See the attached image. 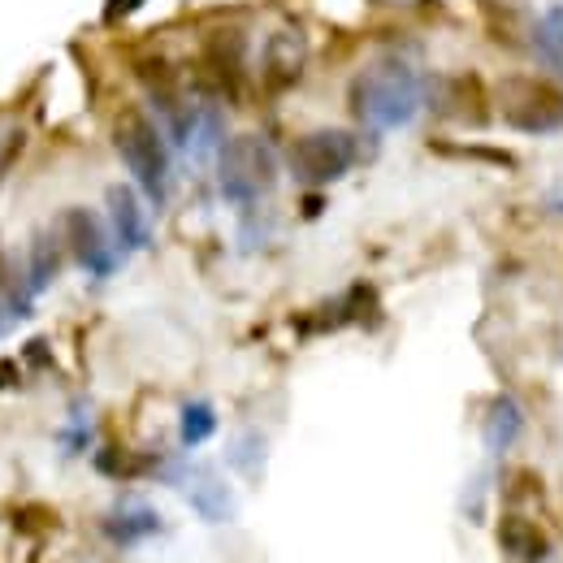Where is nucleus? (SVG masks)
<instances>
[{
  "instance_id": "obj_1",
  "label": "nucleus",
  "mask_w": 563,
  "mask_h": 563,
  "mask_svg": "<svg viewBox=\"0 0 563 563\" xmlns=\"http://www.w3.org/2000/svg\"><path fill=\"white\" fill-rule=\"evenodd\" d=\"M352 109L360 122L390 131L417 118L421 109V78L404 57H377L368 70L355 78Z\"/></svg>"
},
{
  "instance_id": "obj_2",
  "label": "nucleus",
  "mask_w": 563,
  "mask_h": 563,
  "mask_svg": "<svg viewBox=\"0 0 563 563\" xmlns=\"http://www.w3.org/2000/svg\"><path fill=\"white\" fill-rule=\"evenodd\" d=\"M498 118L520 135H560L563 131V87L538 74H511L494 91Z\"/></svg>"
},
{
  "instance_id": "obj_3",
  "label": "nucleus",
  "mask_w": 563,
  "mask_h": 563,
  "mask_svg": "<svg viewBox=\"0 0 563 563\" xmlns=\"http://www.w3.org/2000/svg\"><path fill=\"white\" fill-rule=\"evenodd\" d=\"M217 178H221V191H225L230 205H252V200H261L274 187L278 161H274L269 143L261 140V135H234L221 147Z\"/></svg>"
},
{
  "instance_id": "obj_4",
  "label": "nucleus",
  "mask_w": 563,
  "mask_h": 563,
  "mask_svg": "<svg viewBox=\"0 0 563 563\" xmlns=\"http://www.w3.org/2000/svg\"><path fill=\"white\" fill-rule=\"evenodd\" d=\"M113 143H118L126 169L135 174V183H140L152 200H161L165 196L169 156H165V143L156 135V126L143 118L140 109H122L118 122H113Z\"/></svg>"
},
{
  "instance_id": "obj_5",
  "label": "nucleus",
  "mask_w": 563,
  "mask_h": 563,
  "mask_svg": "<svg viewBox=\"0 0 563 563\" xmlns=\"http://www.w3.org/2000/svg\"><path fill=\"white\" fill-rule=\"evenodd\" d=\"M355 156H360V147L347 131H312V135L290 143V174L303 187H325L352 169Z\"/></svg>"
},
{
  "instance_id": "obj_6",
  "label": "nucleus",
  "mask_w": 563,
  "mask_h": 563,
  "mask_svg": "<svg viewBox=\"0 0 563 563\" xmlns=\"http://www.w3.org/2000/svg\"><path fill=\"white\" fill-rule=\"evenodd\" d=\"M66 239H70V252L78 256V265H87V269H96V274H109V269H113L104 230H100V221L87 209L66 212Z\"/></svg>"
},
{
  "instance_id": "obj_7",
  "label": "nucleus",
  "mask_w": 563,
  "mask_h": 563,
  "mask_svg": "<svg viewBox=\"0 0 563 563\" xmlns=\"http://www.w3.org/2000/svg\"><path fill=\"white\" fill-rule=\"evenodd\" d=\"M265 82H269V91H286L299 70H303V44L290 35V31H282L269 40V48H265Z\"/></svg>"
},
{
  "instance_id": "obj_8",
  "label": "nucleus",
  "mask_w": 563,
  "mask_h": 563,
  "mask_svg": "<svg viewBox=\"0 0 563 563\" xmlns=\"http://www.w3.org/2000/svg\"><path fill=\"white\" fill-rule=\"evenodd\" d=\"M498 542H503V551H507L511 560H520V563H542L551 555L547 533H542L533 520H525V516H507L503 529H498Z\"/></svg>"
},
{
  "instance_id": "obj_9",
  "label": "nucleus",
  "mask_w": 563,
  "mask_h": 563,
  "mask_svg": "<svg viewBox=\"0 0 563 563\" xmlns=\"http://www.w3.org/2000/svg\"><path fill=\"white\" fill-rule=\"evenodd\" d=\"M161 529V516L152 511V507H143V503H126V507H118L113 516H104V533L118 542V547H135L143 538H152Z\"/></svg>"
},
{
  "instance_id": "obj_10",
  "label": "nucleus",
  "mask_w": 563,
  "mask_h": 563,
  "mask_svg": "<svg viewBox=\"0 0 563 563\" xmlns=\"http://www.w3.org/2000/svg\"><path fill=\"white\" fill-rule=\"evenodd\" d=\"M109 212H113L118 243H122L126 252H140L143 243H147V225H143V209H140V200H135V191L113 187V191H109Z\"/></svg>"
},
{
  "instance_id": "obj_11",
  "label": "nucleus",
  "mask_w": 563,
  "mask_h": 563,
  "mask_svg": "<svg viewBox=\"0 0 563 563\" xmlns=\"http://www.w3.org/2000/svg\"><path fill=\"white\" fill-rule=\"evenodd\" d=\"M520 433H525V412H520V404H516L511 395H498L490 404V412H486V446H490V455H503Z\"/></svg>"
},
{
  "instance_id": "obj_12",
  "label": "nucleus",
  "mask_w": 563,
  "mask_h": 563,
  "mask_svg": "<svg viewBox=\"0 0 563 563\" xmlns=\"http://www.w3.org/2000/svg\"><path fill=\"white\" fill-rule=\"evenodd\" d=\"M187 498H191V507H196L209 525H221V520L234 516V498H230V490H225L212 473H200V477L187 486Z\"/></svg>"
},
{
  "instance_id": "obj_13",
  "label": "nucleus",
  "mask_w": 563,
  "mask_h": 563,
  "mask_svg": "<svg viewBox=\"0 0 563 563\" xmlns=\"http://www.w3.org/2000/svg\"><path fill=\"white\" fill-rule=\"evenodd\" d=\"M538 53L563 78V9H547V18L538 22Z\"/></svg>"
},
{
  "instance_id": "obj_14",
  "label": "nucleus",
  "mask_w": 563,
  "mask_h": 563,
  "mask_svg": "<svg viewBox=\"0 0 563 563\" xmlns=\"http://www.w3.org/2000/svg\"><path fill=\"white\" fill-rule=\"evenodd\" d=\"M212 429H217V412H212L209 404H187V408H183V442H187V446L209 442Z\"/></svg>"
},
{
  "instance_id": "obj_15",
  "label": "nucleus",
  "mask_w": 563,
  "mask_h": 563,
  "mask_svg": "<svg viewBox=\"0 0 563 563\" xmlns=\"http://www.w3.org/2000/svg\"><path fill=\"white\" fill-rule=\"evenodd\" d=\"M53 274H57V247L48 243V234H40V239H35V290L48 286Z\"/></svg>"
},
{
  "instance_id": "obj_16",
  "label": "nucleus",
  "mask_w": 563,
  "mask_h": 563,
  "mask_svg": "<svg viewBox=\"0 0 563 563\" xmlns=\"http://www.w3.org/2000/svg\"><path fill=\"white\" fill-rule=\"evenodd\" d=\"M140 4L143 0H109V4H104V22H122V18H131Z\"/></svg>"
},
{
  "instance_id": "obj_17",
  "label": "nucleus",
  "mask_w": 563,
  "mask_h": 563,
  "mask_svg": "<svg viewBox=\"0 0 563 563\" xmlns=\"http://www.w3.org/2000/svg\"><path fill=\"white\" fill-rule=\"evenodd\" d=\"M9 377H18V373H13V364H9V360H0V386H9Z\"/></svg>"
}]
</instances>
